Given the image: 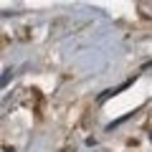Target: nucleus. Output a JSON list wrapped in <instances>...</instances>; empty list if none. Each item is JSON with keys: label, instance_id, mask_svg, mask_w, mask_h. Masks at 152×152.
I'll return each mask as SVG.
<instances>
[{"label": "nucleus", "instance_id": "f257e3e1", "mask_svg": "<svg viewBox=\"0 0 152 152\" xmlns=\"http://www.w3.org/2000/svg\"><path fill=\"white\" fill-rule=\"evenodd\" d=\"M5 152H13V150H5Z\"/></svg>", "mask_w": 152, "mask_h": 152}]
</instances>
